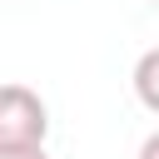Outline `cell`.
Instances as JSON below:
<instances>
[{
    "label": "cell",
    "mask_w": 159,
    "mask_h": 159,
    "mask_svg": "<svg viewBox=\"0 0 159 159\" xmlns=\"http://www.w3.org/2000/svg\"><path fill=\"white\" fill-rule=\"evenodd\" d=\"M50 134V109L30 84H0V149H25L45 144Z\"/></svg>",
    "instance_id": "cell-1"
},
{
    "label": "cell",
    "mask_w": 159,
    "mask_h": 159,
    "mask_svg": "<svg viewBox=\"0 0 159 159\" xmlns=\"http://www.w3.org/2000/svg\"><path fill=\"white\" fill-rule=\"evenodd\" d=\"M134 99H139L149 114H159V45L134 60Z\"/></svg>",
    "instance_id": "cell-2"
},
{
    "label": "cell",
    "mask_w": 159,
    "mask_h": 159,
    "mask_svg": "<svg viewBox=\"0 0 159 159\" xmlns=\"http://www.w3.org/2000/svg\"><path fill=\"white\" fill-rule=\"evenodd\" d=\"M0 159H50L45 144H25V149H0Z\"/></svg>",
    "instance_id": "cell-3"
},
{
    "label": "cell",
    "mask_w": 159,
    "mask_h": 159,
    "mask_svg": "<svg viewBox=\"0 0 159 159\" xmlns=\"http://www.w3.org/2000/svg\"><path fill=\"white\" fill-rule=\"evenodd\" d=\"M134 159H159V129H154V134L139 144V154H134Z\"/></svg>",
    "instance_id": "cell-4"
},
{
    "label": "cell",
    "mask_w": 159,
    "mask_h": 159,
    "mask_svg": "<svg viewBox=\"0 0 159 159\" xmlns=\"http://www.w3.org/2000/svg\"><path fill=\"white\" fill-rule=\"evenodd\" d=\"M154 5H159V0H154Z\"/></svg>",
    "instance_id": "cell-5"
}]
</instances>
